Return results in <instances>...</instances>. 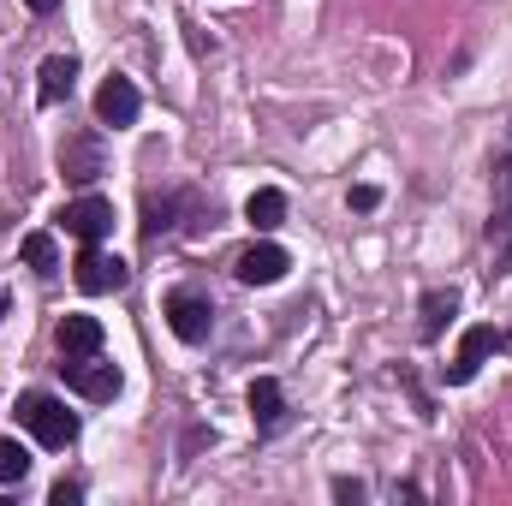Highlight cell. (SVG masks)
I'll use <instances>...</instances> for the list:
<instances>
[{
	"mask_svg": "<svg viewBox=\"0 0 512 506\" xmlns=\"http://www.w3.org/2000/svg\"><path fill=\"white\" fill-rule=\"evenodd\" d=\"M60 352L66 358H96L102 352V322L96 316H66L60 322Z\"/></svg>",
	"mask_w": 512,
	"mask_h": 506,
	"instance_id": "obj_11",
	"label": "cell"
},
{
	"mask_svg": "<svg viewBox=\"0 0 512 506\" xmlns=\"http://www.w3.org/2000/svg\"><path fill=\"white\" fill-rule=\"evenodd\" d=\"M179 209H185V197H149V203H143V239L173 233V227H179Z\"/></svg>",
	"mask_w": 512,
	"mask_h": 506,
	"instance_id": "obj_14",
	"label": "cell"
},
{
	"mask_svg": "<svg viewBox=\"0 0 512 506\" xmlns=\"http://www.w3.org/2000/svg\"><path fill=\"white\" fill-rule=\"evenodd\" d=\"M60 227H66L72 239H84V245H102V239L114 233V203H108V197H78V203L60 209Z\"/></svg>",
	"mask_w": 512,
	"mask_h": 506,
	"instance_id": "obj_4",
	"label": "cell"
},
{
	"mask_svg": "<svg viewBox=\"0 0 512 506\" xmlns=\"http://www.w3.org/2000/svg\"><path fill=\"white\" fill-rule=\"evenodd\" d=\"M48 501H54V506H78V501H84V489H78V483H54V495H48Z\"/></svg>",
	"mask_w": 512,
	"mask_h": 506,
	"instance_id": "obj_20",
	"label": "cell"
},
{
	"mask_svg": "<svg viewBox=\"0 0 512 506\" xmlns=\"http://www.w3.org/2000/svg\"><path fill=\"white\" fill-rule=\"evenodd\" d=\"M24 471H30V453L18 441H0V483H24Z\"/></svg>",
	"mask_w": 512,
	"mask_h": 506,
	"instance_id": "obj_18",
	"label": "cell"
},
{
	"mask_svg": "<svg viewBox=\"0 0 512 506\" xmlns=\"http://www.w3.org/2000/svg\"><path fill=\"white\" fill-rule=\"evenodd\" d=\"M334 501H364V483H358V477H334Z\"/></svg>",
	"mask_w": 512,
	"mask_h": 506,
	"instance_id": "obj_19",
	"label": "cell"
},
{
	"mask_svg": "<svg viewBox=\"0 0 512 506\" xmlns=\"http://www.w3.org/2000/svg\"><path fill=\"white\" fill-rule=\"evenodd\" d=\"M60 173H66L72 185H90V179L102 173V137H96V131L66 137V143H60Z\"/></svg>",
	"mask_w": 512,
	"mask_h": 506,
	"instance_id": "obj_6",
	"label": "cell"
},
{
	"mask_svg": "<svg viewBox=\"0 0 512 506\" xmlns=\"http://www.w3.org/2000/svg\"><path fill=\"white\" fill-rule=\"evenodd\" d=\"M251 417L256 429L268 435V429H280V417H286V393H280V381L274 376H256L251 381Z\"/></svg>",
	"mask_w": 512,
	"mask_h": 506,
	"instance_id": "obj_12",
	"label": "cell"
},
{
	"mask_svg": "<svg viewBox=\"0 0 512 506\" xmlns=\"http://www.w3.org/2000/svg\"><path fill=\"white\" fill-rule=\"evenodd\" d=\"M233 268H239V280H245V286H274V280H286L292 256L280 251V245H251Z\"/></svg>",
	"mask_w": 512,
	"mask_h": 506,
	"instance_id": "obj_8",
	"label": "cell"
},
{
	"mask_svg": "<svg viewBox=\"0 0 512 506\" xmlns=\"http://www.w3.org/2000/svg\"><path fill=\"white\" fill-rule=\"evenodd\" d=\"M24 6H30V12H42V18H48V12H54V6H60V0H24Z\"/></svg>",
	"mask_w": 512,
	"mask_h": 506,
	"instance_id": "obj_23",
	"label": "cell"
},
{
	"mask_svg": "<svg viewBox=\"0 0 512 506\" xmlns=\"http://www.w3.org/2000/svg\"><path fill=\"white\" fill-rule=\"evenodd\" d=\"M245 221H251L256 233H274V227L286 221V191H274V185L251 191V203H245Z\"/></svg>",
	"mask_w": 512,
	"mask_h": 506,
	"instance_id": "obj_13",
	"label": "cell"
},
{
	"mask_svg": "<svg viewBox=\"0 0 512 506\" xmlns=\"http://www.w3.org/2000/svg\"><path fill=\"white\" fill-rule=\"evenodd\" d=\"M137 84L131 78H108L102 90H96V114H102V126H131L137 120Z\"/></svg>",
	"mask_w": 512,
	"mask_h": 506,
	"instance_id": "obj_9",
	"label": "cell"
},
{
	"mask_svg": "<svg viewBox=\"0 0 512 506\" xmlns=\"http://www.w3.org/2000/svg\"><path fill=\"white\" fill-rule=\"evenodd\" d=\"M453 310H459V292H423V340H441Z\"/></svg>",
	"mask_w": 512,
	"mask_h": 506,
	"instance_id": "obj_15",
	"label": "cell"
},
{
	"mask_svg": "<svg viewBox=\"0 0 512 506\" xmlns=\"http://www.w3.org/2000/svg\"><path fill=\"white\" fill-rule=\"evenodd\" d=\"M18 251H24V262H30L36 274H54V268H60V251H54V239H48V233H24V245H18Z\"/></svg>",
	"mask_w": 512,
	"mask_h": 506,
	"instance_id": "obj_16",
	"label": "cell"
},
{
	"mask_svg": "<svg viewBox=\"0 0 512 506\" xmlns=\"http://www.w3.org/2000/svg\"><path fill=\"white\" fill-rule=\"evenodd\" d=\"M18 417H24V429H30L42 447H54V453L78 441V417H72L54 393H24V399H18Z\"/></svg>",
	"mask_w": 512,
	"mask_h": 506,
	"instance_id": "obj_1",
	"label": "cell"
},
{
	"mask_svg": "<svg viewBox=\"0 0 512 506\" xmlns=\"http://www.w3.org/2000/svg\"><path fill=\"white\" fill-rule=\"evenodd\" d=\"M501 209H495V221H489V239L495 233H512V155H501Z\"/></svg>",
	"mask_w": 512,
	"mask_h": 506,
	"instance_id": "obj_17",
	"label": "cell"
},
{
	"mask_svg": "<svg viewBox=\"0 0 512 506\" xmlns=\"http://www.w3.org/2000/svg\"><path fill=\"white\" fill-rule=\"evenodd\" d=\"M495 274H512V239L501 245V256H495Z\"/></svg>",
	"mask_w": 512,
	"mask_h": 506,
	"instance_id": "obj_22",
	"label": "cell"
},
{
	"mask_svg": "<svg viewBox=\"0 0 512 506\" xmlns=\"http://www.w3.org/2000/svg\"><path fill=\"white\" fill-rule=\"evenodd\" d=\"M376 203H382L376 185H352V209H376Z\"/></svg>",
	"mask_w": 512,
	"mask_h": 506,
	"instance_id": "obj_21",
	"label": "cell"
},
{
	"mask_svg": "<svg viewBox=\"0 0 512 506\" xmlns=\"http://www.w3.org/2000/svg\"><path fill=\"white\" fill-rule=\"evenodd\" d=\"M60 370H66V387L84 393V399H114L120 393V370L102 364V358H66Z\"/></svg>",
	"mask_w": 512,
	"mask_h": 506,
	"instance_id": "obj_5",
	"label": "cell"
},
{
	"mask_svg": "<svg viewBox=\"0 0 512 506\" xmlns=\"http://www.w3.org/2000/svg\"><path fill=\"white\" fill-rule=\"evenodd\" d=\"M36 78H42V84H36L42 108H54V102H66V96H72V84H78V60H72V54H48Z\"/></svg>",
	"mask_w": 512,
	"mask_h": 506,
	"instance_id": "obj_10",
	"label": "cell"
},
{
	"mask_svg": "<svg viewBox=\"0 0 512 506\" xmlns=\"http://www.w3.org/2000/svg\"><path fill=\"white\" fill-rule=\"evenodd\" d=\"M501 346H507V340H501L495 328H471V334L459 340V358L447 364V381H453V387H465V381L483 370V358H489V352H501Z\"/></svg>",
	"mask_w": 512,
	"mask_h": 506,
	"instance_id": "obj_7",
	"label": "cell"
},
{
	"mask_svg": "<svg viewBox=\"0 0 512 506\" xmlns=\"http://www.w3.org/2000/svg\"><path fill=\"white\" fill-rule=\"evenodd\" d=\"M72 280H78V292H90V298H108V292H120L131 280V268L120 256H108L102 245H84L78 256V268H72Z\"/></svg>",
	"mask_w": 512,
	"mask_h": 506,
	"instance_id": "obj_3",
	"label": "cell"
},
{
	"mask_svg": "<svg viewBox=\"0 0 512 506\" xmlns=\"http://www.w3.org/2000/svg\"><path fill=\"white\" fill-rule=\"evenodd\" d=\"M0 316H6V298H0Z\"/></svg>",
	"mask_w": 512,
	"mask_h": 506,
	"instance_id": "obj_24",
	"label": "cell"
},
{
	"mask_svg": "<svg viewBox=\"0 0 512 506\" xmlns=\"http://www.w3.org/2000/svg\"><path fill=\"white\" fill-rule=\"evenodd\" d=\"M167 328H173L185 346H203V340L215 334V304H209L203 292L179 286V292H167Z\"/></svg>",
	"mask_w": 512,
	"mask_h": 506,
	"instance_id": "obj_2",
	"label": "cell"
}]
</instances>
